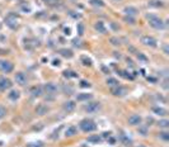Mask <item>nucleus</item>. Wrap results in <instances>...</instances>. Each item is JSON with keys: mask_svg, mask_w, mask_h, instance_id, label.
<instances>
[{"mask_svg": "<svg viewBox=\"0 0 169 147\" xmlns=\"http://www.w3.org/2000/svg\"><path fill=\"white\" fill-rule=\"evenodd\" d=\"M5 115H7V109L4 107H0V120H2Z\"/></svg>", "mask_w": 169, "mask_h": 147, "instance_id": "obj_40", "label": "nucleus"}, {"mask_svg": "<svg viewBox=\"0 0 169 147\" xmlns=\"http://www.w3.org/2000/svg\"><path fill=\"white\" fill-rule=\"evenodd\" d=\"M159 138L163 139V141H169V133L168 132H160L159 133Z\"/></svg>", "mask_w": 169, "mask_h": 147, "instance_id": "obj_36", "label": "nucleus"}, {"mask_svg": "<svg viewBox=\"0 0 169 147\" xmlns=\"http://www.w3.org/2000/svg\"><path fill=\"white\" fill-rule=\"evenodd\" d=\"M84 110L89 114H94L100 110V103L99 102H89L87 105L84 107Z\"/></svg>", "mask_w": 169, "mask_h": 147, "instance_id": "obj_3", "label": "nucleus"}, {"mask_svg": "<svg viewBox=\"0 0 169 147\" xmlns=\"http://www.w3.org/2000/svg\"><path fill=\"white\" fill-rule=\"evenodd\" d=\"M151 110H153L154 114L160 115V117H164V115L168 114V110H167L165 108H163V107H153Z\"/></svg>", "mask_w": 169, "mask_h": 147, "instance_id": "obj_16", "label": "nucleus"}, {"mask_svg": "<svg viewBox=\"0 0 169 147\" xmlns=\"http://www.w3.org/2000/svg\"><path fill=\"white\" fill-rule=\"evenodd\" d=\"M108 138H110V143H111V145H114V142H116V139L112 138V137H108Z\"/></svg>", "mask_w": 169, "mask_h": 147, "instance_id": "obj_53", "label": "nucleus"}, {"mask_svg": "<svg viewBox=\"0 0 169 147\" xmlns=\"http://www.w3.org/2000/svg\"><path fill=\"white\" fill-rule=\"evenodd\" d=\"M43 2H45L46 4H56V3L60 2V0H43Z\"/></svg>", "mask_w": 169, "mask_h": 147, "instance_id": "obj_45", "label": "nucleus"}, {"mask_svg": "<svg viewBox=\"0 0 169 147\" xmlns=\"http://www.w3.org/2000/svg\"><path fill=\"white\" fill-rule=\"evenodd\" d=\"M80 62L84 65V66H87V67H90L93 65V61H92V58L90 57H88V56H85V55H83V56L80 57Z\"/></svg>", "mask_w": 169, "mask_h": 147, "instance_id": "obj_24", "label": "nucleus"}, {"mask_svg": "<svg viewBox=\"0 0 169 147\" xmlns=\"http://www.w3.org/2000/svg\"><path fill=\"white\" fill-rule=\"evenodd\" d=\"M11 86H13V83H11L10 79L0 76V91H7Z\"/></svg>", "mask_w": 169, "mask_h": 147, "instance_id": "obj_7", "label": "nucleus"}, {"mask_svg": "<svg viewBox=\"0 0 169 147\" xmlns=\"http://www.w3.org/2000/svg\"><path fill=\"white\" fill-rule=\"evenodd\" d=\"M5 23H7V26L10 27L11 29H15L18 27V17L15 14H9L5 18Z\"/></svg>", "mask_w": 169, "mask_h": 147, "instance_id": "obj_8", "label": "nucleus"}, {"mask_svg": "<svg viewBox=\"0 0 169 147\" xmlns=\"http://www.w3.org/2000/svg\"><path fill=\"white\" fill-rule=\"evenodd\" d=\"M42 88H43V93H46L47 95H55L59 91V86L55 83H46Z\"/></svg>", "mask_w": 169, "mask_h": 147, "instance_id": "obj_4", "label": "nucleus"}, {"mask_svg": "<svg viewBox=\"0 0 169 147\" xmlns=\"http://www.w3.org/2000/svg\"><path fill=\"white\" fill-rule=\"evenodd\" d=\"M69 15L71 18H74V19H80V18H81V14L75 13V11H69Z\"/></svg>", "mask_w": 169, "mask_h": 147, "instance_id": "obj_39", "label": "nucleus"}, {"mask_svg": "<svg viewBox=\"0 0 169 147\" xmlns=\"http://www.w3.org/2000/svg\"><path fill=\"white\" fill-rule=\"evenodd\" d=\"M52 65H53V66H60V65H61V61L57 60V58H55V60L52 61Z\"/></svg>", "mask_w": 169, "mask_h": 147, "instance_id": "obj_44", "label": "nucleus"}, {"mask_svg": "<svg viewBox=\"0 0 169 147\" xmlns=\"http://www.w3.org/2000/svg\"><path fill=\"white\" fill-rule=\"evenodd\" d=\"M111 27L113 30H118L120 29V26H117V24H114V23H111Z\"/></svg>", "mask_w": 169, "mask_h": 147, "instance_id": "obj_48", "label": "nucleus"}, {"mask_svg": "<svg viewBox=\"0 0 169 147\" xmlns=\"http://www.w3.org/2000/svg\"><path fill=\"white\" fill-rule=\"evenodd\" d=\"M149 5L150 7H154V8H161L164 4H163V2H160V0H150Z\"/></svg>", "mask_w": 169, "mask_h": 147, "instance_id": "obj_30", "label": "nucleus"}, {"mask_svg": "<svg viewBox=\"0 0 169 147\" xmlns=\"http://www.w3.org/2000/svg\"><path fill=\"white\" fill-rule=\"evenodd\" d=\"M48 107L45 105V104H40V105H37V108H36V113H37L38 115H45L48 113Z\"/></svg>", "mask_w": 169, "mask_h": 147, "instance_id": "obj_20", "label": "nucleus"}, {"mask_svg": "<svg viewBox=\"0 0 169 147\" xmlns=\"http://www.w3.org/2000/svg\"><path fill=\"white\" fill-rule=\"evenodd\" d=\"M120 141L122 142V145L125 146H131L132 145V139L127 136V134H125V133H121L120 134Z\"/></svg>", "mask_w": 169, "mask_h": 147, "instance_id": "obj_21", "label": "nucleus"}, {"mask_svg": "<svg viewBox=\"0 0 169 147\" xmlns=\"http://www.w3.org/2000/svg\"><path fill=\"white\" fill-rule=\"evenodd\" d=\"M62 75L66 79H75V77H78V74L75 71H71V70H65L62 72Z\"/></svg>", "mask_w": 169, "mask_h": 147, "instance_id": "obj_26", "label": "nucleus"}, {"mask_svg": "<svg viewBox=\"0 0 169 147\" xmlns=\"http://www.w3.org/2000/svg\"><path fill=\"white\" fill-rule=\"evenodd\" d=\"M79 128L84 132V133H90V132H94L97 131V124L94 123V122L92 119H83L80 120V123H79Z\"/></svg>", "mask_w": 169, "mask_h": 147, "instance_id": "obj_2", "label": "nucleus"}, {"mask_svg": "<svg viewBox=\"0 0 169 147\" xmlns=\"http://www.w3.org/2000/svg\"><path fill=\"white\" fill-rule=\"evenodd\" d=\"M108 138V137H111V132H104V133H102V138Z\"/></svg>", "mask_w": 169, "mask_h": 147, "instance_id": "obj_47", "label": "nucleus"}, {"mask_svg": "<svg viewBox=\"0 0 169 147\" xmlns=\"http://www.w3.org/2000/svg\"><path fill=\"white\" fill-rule=\"evenodd\" d=\"M64 32H65V34H66V36H69V34H70V32H71V29H70V28H65V29H64Z\"/></svg>", "mask_w": 169, "mask_h": 147, "instance_id": "obj_50", "label": "nucleus"}, {"mask_svg": "<svg viewBox=\"0 0 169 147\" xmlns=\"http://www.w3.org/2000/svg\"><path fill=\"white\" fill-rule=\"evenodd\" d=\"M112 2H121V0H112Z\"/></svg>", "mask_w": 169, "mask_h": 147, "instance_id": "obj_56", "label": "nucleus"}, {"mask_svg": "<svg viewBox=\"0 0 169 147\" xmlns=\"http://www.w3.org/2000/svg\"><path fill=\"white\" fill-rule=\"evenodd\" d=\"M78 133V128L75 126H69L65 130V137H74Z\"/></svg>", "mask_w": 169, "mask_h": 147, "instance_id": "obj_17", "label": "nucleus"}, {"mask_svg": "<svg viewBox=\"0 0 169 147\" xmlns=\"http://www.w3.org/2000/svg\"><path fill=\"white\" fill-rule=\"evenodd\" d=\"M163 51H164L165 55H169V48H168V45H167V43L163 46Z\"/></svg>", "mask_w": 169, "mask_h": 147, "instance_id": "obj_46", "label": "nucleus"}, {"mask_svg": "<svg viewBox=\"0 0 169 147\" xmlns=\"http://www.w3.org/2000/svg\"><path fill=\"white\" fill-rule=\"evenodd\" d=\"M89 4L92 5V7H97V8H103L106 5L103 0H90Z\"/></svg>", "mask_w": 169, "mask_h": 147, "instance_id": "obj_28", "label": "nucleus"}, {"mask_svg": "<svg viewBox=\"0 0 169 147\" xmlns=\"http://www.w3.org/2000/svg\"><path fill=\"white\" fill-rule=\"evenodd\" d=\"M62 108H64V110L66 113H72L75 110V108H76V104H75L74 100H68V102L64 103Z\"/></svg>", "mask_w": 169, "mask_h": 147, "instance_id": "obj_12", "label": "nucleus"}, {"mask_svg": "<svg viewBox=\"0 0 169 147\" xmlns=\"http://www.w3.org/2000/svg\"><path fill=\"white\" fill-rule=\"evenodd\" d=\"M136 56H137L139 61H142V62H148V61H149V58H148L146 56H145L144 53H141V52H137V55H136Z\"/></svg>", "mask_w": 169, "mask_h": 147, "instance_id": "obj_35", "label": "nucleus"}, {"mask_svg": "<svg viewBox=\"0 0 169 147\" xmlns=\"http://www.w3.org/2000/svg\"><path fill=\"white\" fill-rule=\"evenodd\" d=\"M106 84H107L111 89H112V88H116V86H118V85H120L118 80H117V79H114V77H108L107 81H106Z\"/></svg>", "mask_w": 169, "mask_h": 147, "instance_id": "obj_25", "label": "nucleus"}, {"mask_svg": "<svg viewBox=\"0 0 169 147\" xmlns=\"http://www.w3.org/2000/svg\"><path fill=\"white\" fill-rule=\"evenodd\" d=\"M141 43L144 46L153 47V48H155L156 46H158V42H156V39L154 38V37H151V36H142L141 37Z\"/></svg>", "mask_w": 169, "mask_h": 147, "instance_id": "obj_6", "label": "nucleus"}, {"mask_svg": "<svg viewBox=\"0 0 169 147\" xmlns=\"http://www.w3.org/2000/svg\"><path fill=\"white\" fill-rule=\"evenodd\" d=\"M102 71H103V72H106V74H110V70H108L106 66H102Z\"/></svg>", "mask_w": 169, "mask_h": 147, "instance_id": "obj_51", "label": "nucleus"}, {"mask_svg": "<svg viewBox=\"0 0 169 147\" xmlns=\"http://www.w3.org/2000/svg\"><path fill=\"white\" fill-rule=\"evenodd\" d=\"M62 90H64V93L68 94V95H70V94L74 93V88H72V86H68V85H64Z\"/></svg>", "mask_w": 169, "mask_h": 147, "instance_id": "obj_34", "label": "nucleus"}, {"mask_svg": "<svg viewBox=\"0 0 169 147\" xmlns=\"http://www.w3.org/2000/svg\"><path fill=\"white\" fill-rule=\"evenodd\" d=\"M72 45L76 46V47H80V41L79 38H75V39H72Z\"/></svg>", "mask_w": 169, "mask_h": 147, "instance_id": "obj_43", "label": "nucleus"}, {"mask_svg": "<svg viewBox=\"0 0 169 147\" xmlns=\"http://www.w3.org/2000/svg\"><path fill=\"white\" fill-rule=\"evenodd\" d=\"M141 122H142V118H141V115L140 114H132L129 117V124L130 126H140L141 124Z\"/></svg>", "mask_w": 169, "mask_h": 147, "instance_id": "obj_11", "label": "nucleus"}, {"mask_svg": "<svg viewBox=\"0 0 169 147\" xmlns=\"http://www.w3.org/2000/svg\"><path fill=\"white\" fill-rule=\"evenodd\" d=\"M137 147H146V146H145V145H139Z\"/></svg>", "mask_w": 169, "mask_h": 147, "instance_id": "obj_55", "label": "nucleus"}, {"mask_svg": "<svg viewBox=\"0 0 169 147\" xmlns=\"http://www.w3.org/2000/svg\"><path fill=\"white\" fill-rule=\"evenodd\" d=\"M59 53L61 55L62 57H65V58H71L72 56H74L72 51L71 50H68V48H61V50H59Z\"/></svg>", "mask_w": 169, "mask_h": 147, "instance_id": "obj_22", "label": "nucleus"}, {"mask_svg": "<svg viewBox=\"0 0 169 147\" xmlns=\"http://www.w3.org/2000/svg\"><path fill=\"white\" fill-rule=\"evenodd\" d=\"M111 93L114 95V96H125L126 94H127V90H126L125 88L122 86H116V88H112L111 89Z\"/></svg>", "mask_w": 169, "mask_h": 147, "instance_id": "obj_13", "label": "nucleus"}, {"mask_svg": "<svg viewBox=\"0 0 169 147\" xmlns=\"http://www.w3.org/2000/svg\"><path fill=\"white\" fill-rule=\"evenodd\" d=\"M117 74L120 76H122L123 79H129V80H132V79H134V75H131V74L126 70H120V71H117Z\"/></svg>", "mask_w": 169, "mask_h": 147, "instance_id": "obj_27", "label": "nucleus"}, {"mask_svg": "<svg viewBox=\"0 0 169 147\" xmlns=\"http://www.w3.org/2000/svg\"><path fill=\"white\" fill-rule=\"evenodd\" d=\"M129 52H131V53H134V55H137V52H139V51L136 50V48H135L134 46H130V47H129Z\"/></svg>", "mask_w": 169, "mask_h": 147, "instance_id": "obj_42", "label": "nucleus"}, {"mask_svg": "<svg viewBox=\"0 0 169 147\" xmlns=\"http://www.w3.org/2000/svg\"><path fill=\"white\" fill-rule=\"evenodd\" d=\"M156 124H158V127L163 128V130H167V128L169 127V120L168 119H159Z\"/></svg>", "mask_w": 169, "mask_h": 147, "instance_id": "obj_29", "label": "nucleus"}, {"mask_svg": "<svg viewBox=\"0 0 169 147\" xmlns=\"http://www.w3.org/2000/svg\"><path fill=\"white\" fill-rule=\"evenodd\" d=\"M94 28H95V30H97L98 33H102V34H106V33H107V28H106V26H104L103 22H97V23L94 24Z\"/></svg>", "mask_w": 169, "mask_h": 147, "instance_id": "obj_18", "label": "nucleus"}, {"mask_svg": "<svg viewBox=\"0 0 169 147\" xmlns=\"http://www.w3.org/2000/svg\"><path fill=\"white\" fill-rule=\"evenodd\" d=\"M123 20L127 23V24H131V26H134V24H136V19L134 17H129V15H125Z\"/></svg>", "mask_w": 169, "mask_h": 147, "instance_id": "obj_33", "label": "nucleus"}, {"mask_svg": "<svg viewBox=\"0 0 169 147\" xmlns=\"http://www.w3.org/2000/svg\"><path fill=\"white\" fill-rule=\"evenodd\" d=\"M123 13L126 15H129V17H134L135 18L139 14V10H137V8L132 7V5H129V7H125L123 8Z\"/></svg>", "mask_w": 169, "mask_h": 147, "instance_id": "obj_14", "label": "nucleus"}, {"mask_svg": "<svg viewBox=\"0 0 169 147\" xmlns=\"http://www.w3.org/2000/svg\"><path fill=\"white\" fill-rule=\"evenodd\" d=\"M21 98V93L18 90H15V89H13V90H10L9 91V94H8V99L9 100H11V102H15V100H18Z\"/></svg>", "mask_w": 169, "mask_h": 147, "instance_id": "obj_19", "label": "nucleus"}, {"mask_svg": "<svg viewBox=\"0 0 169 147\" xmlns=\"http://www.w3.org/2000/svg\"><path fill=\"white\" fill-rule=\"evenodd\" d=\"M0 27H2V24H0Z\"/></svg>", "mask_w": 169, "mask_h": 147, "instance_id": "obj_57", "label": "nucleus"}, {"mask_svg": "<svg viewBox=\"0 0 169 147\" xmlns=\"http://www.w3.org/2000/svg\"><path fill=\"white\" fill-rule=\"evenodd\" d=\"M14 70V65L7 60H0V71H3L4 74H10Z\"/></svg>", "mask_w": 169, "mask_h": 147, "instance_id": "obj_5", "label": "nucleus"}, {"mask_svg": "<svg viewBox=\"0 0 169 147\" xmlns=\"http://www.w3.org/2000/svg\"><path fill=\"white\" fill-rule=\"evenodd\" d=\"M92 86V84L87 80H80V88H90Z\"/></svg>", "mask_w": 169, "mask_h": 147, "instance_id": "obj_38", "label": "nucleus"}, {"mask_svg": "<svg viewBox=\"0 0 169 147\" xmlns=\"http://www.w3.org/2000/svg\"><path fill=\"white\" fill-rule=\"evenodd\" d=\"M113 55H114V57H116V58H121V55H120V52H113Z\"/></svg>", "mask_w": 169, "mask_h": 147, "instance_id": "obj_52", "label": "nucleus"}, {"mask_svg": "<svg viewBox=\"0 0 169 147\" xmlns=\"http://www.w3.org/2000/svg\"><path fill=\"white\" fill-rule=\"evenodd\" d=\"M146 18L149 20V26L154 28V29H158V30H161L165 28V23L163 19H160L159 17L156 15H151V14H146Z\"/></svg>", "mask_w": 169, "mask_h": 147, "instance_id": "obj_1", "label": "nucleus"}, {"mask_svg": "<svg viewBox=\"0 0 169 147\" xmlns=\"http://www.w3.org/2000/svg\"><path fill=\"white\" fill-rule=\"evenodd\" d=\"M84 30H85V27H84V24L83 23H78V26H76V32H78V36H83L84 34Z\"/></svg>", "mask_w": 169, "mask_h": 147, "instance_id": "obj_32", "label": "nucleus"}, {"mask_svg": "<svg viewBox=\"0 0 169 147\" xmlns=\"http://www.w3.org/2000/svg\"><path fill=\"white\" fill-rule=\"evenodd\" d=\"M22 10L23 11H28V13H29V11H31V7H29V5H28V7H22Z\"/></svg>", "mask_w": 169, "mask_h": 147, "instance_id": "obj_49", "label": "nucleus"}, {"mask_svg": "<svg viewBox=\"0 0 169 147\" xmlns=\"http://www.w3.org/2000/svg\"><path fill=\"white\" fill-rule=\"evenodd\" d=\"M139 127H140V126H139ZM139 132L141 133V136H146V134H148V128L146 127H140V128H139Z\"/></svg>", "mask_w": 169, "mask_h": 147, "instance_id": "obj_41", "label": "nucleus"}, {"mask_svg": "<svg viewBox=\"0 0 169 147\" xmlns=\"http://www.w3.org/2000/svg\"><path fill=\"white\" fill-rule=\"evenodd\" d=\"M42 94H43V88L41 85H34V86L29 89V95L32 98H40Z\"/></svg>", "mask_w": 169, "mask_h": 147, "instance_id": "obj_10", "label": "nucleus"}, {"mask_svg": "<svg viewBox=\"0 0 169 147\" xmlns=\"http://www.w3.org/2000/svg\"><path fill=\"white\" fill-rule=\"evenodd\" d=\"M110 43L112 46H114V47H118V46H121V39L118 38V37H111V38H110Z\"/></svg>", "mask_w": 169, "mask_h": 147, "instance_id": "obj_31", "label": "nucleus"}, {"mask_svg": "<svg viewBox=\"0 0 169 147\" xmlns=\"http://www.w3.org/2000/svg\"><path fill=\"white\" fill-rule=\"evenodd\" d=\"M43 142H41V141H37V142H32V143H28L27 147H43Z\"/></svg>", "mask_w": 169, "mask_h": 147, "instance_id": "obj_37", "label": "nucleus"}, {"mask_svg": "<svg viewBox=\"0 0 169 147\" xmlns=\"http://www.w3.org/2000/svg\"><path fill=\"white\" fill-rule=\"evenodd\" d=\"M14 79H15V83L18 85H21V86H24V85H27V83H28L27 75L24 72H17Z\"/></svg>", "mask_w": 169, "mask_h": 147, "instance_id": "obj_9", "label": "nucleus"}, {"mask_svg": "<svg viewBox=\"0 0 169 147\" xmlns=\"http://www.w3.org/2000/svg\"><path fill=\"white\" fill-rule=\"evenodd\" d=\"M87 141L89 143H99L102 142V136L100 134H93V136H89Z\"/></svg>", "mask_w": 169, "mask_h": 147, "instance_id": "obj_23", "label": "nucleus"}, {"mask_svg": "<svg viewBox=\"0 0 169 147\" xmlns=\"http://www.w3.org/2000/svg\"><path fill=\"white\" fill-rule=\"evenodd\" d=\"M93 98V94H89V93H80L76 95V100L78 102H89L90 99Z\"/></svg>", "mask_w": 169, "mask_h": 147, "instance_id": "obj_15", "label": "nucleus"}, {"mask_svg": "<svg viewBox=\"0 0 169 147\" xmlns=\"http://www.w3.org/2000/svg\"><path fill=\"white\" fill-rule=\"evenodd\" d=\"M148 80H150L151 83H156V79H154V77H148Z\"/></svg>", "mask_w": 169, "mask_h": 147, "instance_id": "obj_54", "label": "nucleus"}]
</instances>
